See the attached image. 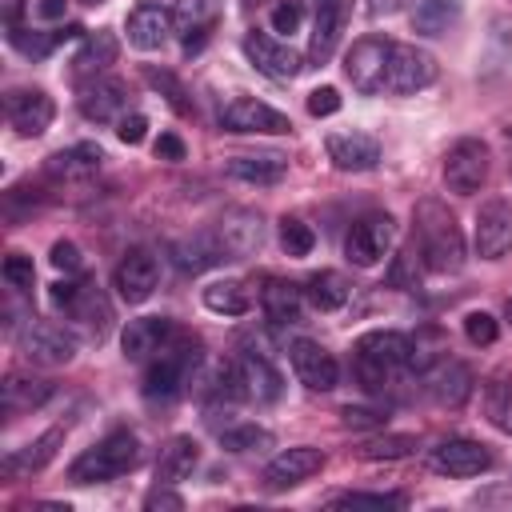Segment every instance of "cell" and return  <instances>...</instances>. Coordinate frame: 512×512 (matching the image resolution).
<instances>
[{
    "label": "cell",
    "mask_w": 512,
    "mask_h": 512,
    "mask_svg": "<svg viewBox=\"0 0 512 512\" xmlns=\"http://www.w3.org/2000/svg\"><path fill=\"white\" fill-rule=\"evenodd\" d=\"M412 228H416V248H420V260L428 272L448 276V272L464 268V236L444 200L424 196L412 212Z\"/></svg>",
    "instance_id": "obj_1"
},
{
    "label": "cell",
    "mask_w": 512,
    "mask_h": 512,
    "mask_svg": "<svg viewBox=\"0 0 512 512\" xmlns=\"http://www.w3.org/2000/svg\"><path fill=\"white\" fill-rule=\"evenodd\" d=\"M356 376L368 392H384L392 388V376L412 364V336L392 332V328H372L356 340Z\"/></svg>",
    "instance_id": "obj_2"
},
{
    "label": "cell",
    "mask_w": 512,
    "mask_h": 512,
    "mask_svg": "<svg viewBox=\"0 0 512 512\" xmlns=\"http://www.w3.org/2000/svg\"><path fill=\"white\" fill-rule=\"evenodd\" d=\"M136 464H140V440L128 428H116L68 464V480L72 484H104V480H116V476L132 472Z\"/></svg>",
    "instance_id": "obj_3"
},
{
    "label": "cell",
    "mask_w": 512,
    "mask_h": 512,
    "mask_svg": "<svg viewBox=\"0 0 512 512\" xmlns=\"http://www.w3.org/2000/svg\"><path fill=\"white\" fill-rule=\"evenodd\" d=\"M196 364H200V344L188 340V336H172V340L152 356V364H148V372H144V400H152V404H172V400L188 388Z\"/></svg>",
    "instance_id": "obj_4"
},
{
    "label": "cell",
    "mask_w": 512,
    "mask_h": 512,
    "mask_svg": "<svg viewBox=\"0 0 512 512\" xmlns=\"http://www.w3.org/2000/svg\"><path fill=\"white\" fill-rule=\"evenodd\" d=\"M488 168H492V152H488V144L480 136H460L444 152V184L456 196L480 192L484 180H488Z\"/></svg>",
    "instance_id": "obj_5"
},
{
    "label": "cell",
    "mask_w": 512,
    "mask_h": 512,
    "mask_svg": "<svg viewBox=\"0 0 512 512\" xmlns=\"http://www.w3.org/2000/svg\"><path fill=\"white\" fill-rule=\"evenodd\" d=\"M440 64L428 48L420 44H392L388 48V72H384V88L396 96H412L420 88H428L436 80Z\"/></svg>",
    "instance_id": "obj_6"
},
{
    "label": "cell",
    "mask_w": 512,
    "mask_h": 512,
    "mask_svg": "<svg viewBox=\"0 0 512 512\" xmlns=\"http://www.w3.org/2000/svg\"><path fill=\"white\" fill-rule=\"evenodd\" d=\"M392 240H396V220H392L388 212H368V216H360V220L348 228V236H344V256H348L356 268H372V264H380V260L388 256Z\"/></svg>",
    "instance_id": "obj_7"
},
{
    "label": "cell",
    "mask_w": 512,
    "mask_h": 512,
    "mask_svg": "<svg viewBox=\"0 0 512 512\" xmlns=\"http://www.w3.org/2000/svg\"><path fill=\"white\" fill-rule=\"evenodd\" d=\"M76 336L64 328V324H52V320H28L24 332H20V352L24 360L32 364H44V368H56V364H68L76 356Z\"/></svg>",
    "instance_id": "obj_8"
},
{
    "label": "cell",
    "mask_w": 512,
    "mask_h": 512,
    "mask_svg": "<svg viewBox=\"0 0 512 512\" xmlns=\"http://www.w3.org/2000/svg\"><path fill=\"white\" fill-rule=\"evenodd\" d=\"M220 128H224V132H240V136H252V132L284 136V132H292V120H288L284 112H276L272 104L256 100V96H236V100L224 104Z\"/></svg>",
    "instance_id": "obj_9"
},
{
    "label": "cell",
    "mask_w": 512,
    "mask_h": 512,
    "mask_svg": "<svg viewBox=\"0 0 512 512\" xmlns=\"http://www.w3.org/2000/svg\"><path fill=\"white\" fill-rule=\"evenodd\" d=\"M388 48H392V44L380 40V36H364V40H356V44L348 48V56H344V76H348V84H352L356 92L372 96V92L384 88Z\"/></svg>",
    "instance_id": "obj_10"
},
{
    "label": "cell",
    "mask_w": 512,
    "mask_h": 512,
    "mask_svg": "<svg viewBox=\"0 0 512 512\" xmlns=\"http://www.w3.org/2000/svg\"><path fill=\"white\" fill-rule=\"evenodd\" d=\"M428 468L440 472V476H480L492 468V452L480 444V440H464V436H452V440H440L436 448H428Z\"/></svg>",
    "instance_id": "obj_11"
},
{
    "label": "cell",
    "mask_w": 512,
    "mask_h": 512,
    "mask_svg": "<svg viewBox=\"0 0 512 512\" xmlns=\"http://www.w3.org/2000/svg\"><path fill=\"white\" fill-rule=\"evenodd\" d=\"M212 232H216V240H220L228 260H244V256L260 252V244H264V220L252 208H228L212 224Z\"/></svg>",
    "instance_id": "obj_12"
},
{
    "label": "cell",
    "mask_w": 512,
    "mask_h": 512,
    "mask_svg": "<svg viewBox=\"0 0 512 512\" xmlns=\"http://www.w3.org/2000/svg\"><path fill=\"white\" fill-rule=\"evenodd\" d=\"M288 360H292L296 380H300L308 392H332L336 380H340L336 356H332L324 344H316V340H292V344H288Z\"/></svg>",
    "instance_id": "obj_13"
},
{
    "label": "cell",
    "mask_w": 512,
    "mask_h": 512,
    "mask_svg": "<svg viewBox=\"0 0 512 512\" xmlns=\"http://www.w3.org/2000/svg\"><path fill=\"white\" fill-rule=\"evenodd\" d=\"M244 56L256 64V72H264L272 80H292L304 68V60H300V52L292 44H284V40H276L268 32H256V28L244 32Z\"/></svg>",
    "instance_id": "obj_14"
},
{
    "label": "cell",
    "mask_w": 512,
    "mask_h": 512,
    "mask_svg": "<svg viewBox=\"0 0 512 512\" xmlns=\"http://www.w3.org/2000/svg\"><path fill=\"white\" fill-rule=\"evenodd\" d=\"M476 252L484 260H504L512 252V200L496 196L476 212Z\"/></svg>",
    "instance_id": "obj_15"
},
{
    "label": "cell",
    "mask_w": 512,
    "mask_h": 512,
    "mask_svg": "<svg viewBox=\"0 0 512 512\" xmlns=\"http://www.w3.org/2000/svg\"><path fill=\"white\" fill-rule=\"evenodd\" d=\"M112 284H116L120 300L144 304V300L156 292V284H160V264H156V256H152L148 248L124 252V260H120L116 272H112Z\"/></svg>",
    "instance_id": "obj_16"
},
{
    "label": "cell",
    "mask_w": 512,
    "mask_h": 512,
    "mask_svg": "<svg viewBox=\"0 0 512 512\" xmlns=\"http://www.w3.org/2000/svg\"><path fill=\"white\" fill-rule=\"evenodd\" d=\"M324 468V452L312 448V444H296V448H284L276 452L268 464H264V488L268 492H284L308 476H316Z\"/></svg>",
    "instance_id": "obj_17"
},
{
    "label": "cell",
    "mask_w": 512,
    "mask_h": 512,
    "mask_svg": "<svg viewBox=\"0 0 512 512\" xmlns=\"http://www.w3.org/2000/svg\"><path fill=\"white\" fill-rule=\"evenodd\" d=\"M348 20V0H312V36H308V64H328Z\"/></svg>",
    "instance_id": "obj_18"
},
{
    "label": "cell",
    "mask_w": 512,
    "mask_h": 512,
    "mask_svg": "<svg viewBox=\"0 0 512 512\" xmlns=\"http://www.w3.org/2000/svg\"><path fill=\"white\" fill-rule=\"evenodd\" d=\"M80 112L96 124L128 116V84L116 76H92L88 84H80Z\"/></svg>",
    "instance_id": "obj_19"
},
{
    "label": "cell",
    "mask_w": 512,
    "mask_h": 512,
    "mask_svg": "<svg viewBox=\"0 0 512 512\" xmlns=\"http://www.w3.org/2000/svg\"><path fill=\"white\" fill-rule=\"evenodd\" d=\"M4 112H8V124L20 136H40V132H48V124L56 116V104L44 88H20V92H8Z\"/></svg>",
    "instance_id": "obj_20"
},
{
    "label": "cell",
    "mask_w": 512,
    "mask_h": 512,
    "mask_svg": "<svg viewBox=\"0 0 512 512\" xmlns=\"http://www.w3.org/2000/svg\"><path fill=\"white\" fill-rule=\"evenodd\" d=\"M64 316H68L88 340H104L108 328H112V304H108V296H104L96 284H88V280L76 284V296L68 300Z\"/></svg>",
    "instance_id": "obj_21"
},
{
    "label": "cell",
    "mask_w": 512,
    "mask_h": 512,
    "mask_svg": "<svg viewBox=\"0 0 512 512\" xmlns=\"http://www.w3.org/2000/svg\"><path fill=\"white\" fill-rule=\"evenodd\" d=\"M472 384H476V376H472V368L460 364V360H436V364L424 372V392H428L436 404H444V408H460V404L472 396Z\"/></svg>",
    "instance_id": "obj_22"
},
{
    "label": "cell",
    "mask_w": 512,
    "mask_h": 512,
    "mask_svg": "<svg viewBox=\"0 0 512 512\" xmlns=\"http://www.w3.org/2000/svg\"><path fill=\"white\" fill-rule=\"evenodd\" d=\"M172 336H176L172 320H164V316H136V320H128L124 332H120L124 360H136V364H140V360H152Z\"/></svg>",
    "instance_id": "obj_23"
},
{
    "label": "cell",
    "mask_w": 512,
    "mask_h": 512,
    "mask_svg": "<svg viewBox=\"0 0 512 512\" xmlns=\"http://www.w3.org/2000/svg\"><path fill=\"white\" fill-rule=\"evenodd\" d=\"M220 16H224V0H176V8H172V32L192 52L216 28Z\"/></svg>",
    "instance_id": "obj_24"
},
{
    "label": "cell",
    "mask_w": 512,
    "mask_h": 512,
    "mask_svg": "<svg viewBox=\"0 0 512 512\" xmlns=\"http://www.w3.org/2000/svg\"><path fill=\"white\" fill-rule=\"evenodd\" d=\"M124 32H128V44H132V48L156 52V48H164V40L172 36V12L160 8V4H136V8L128 12Z\"/></svg>",
    "instance_id": "obj_25"
},
{
    "label": "cell",
    "mask_w": 512,
    "mask_h": 512,
    "mask_svg": "<svg viewBox=\"0 0 512 512\" xmlns=\"http://www.w3.org/2000/svg\"><path fill=\"white\" fill-rule=\"evenodd\" d=\"M324 148H328V160L340 172H368L380 160V144L368 132H332Z\"/></svg>",
    "instance_id": "obj_26"
},
{
    "label": "cell",
    "mask_w": 512,
    "mask_h": 512,
    "mask_svg": "<svg viewBox=\"0 0 512 512\" xmlns=\"http://www.w3.org/2000/svg\"><path fill=\"white\" fill-rule=\"evenodd\" d=\"M168 256H172V264H176L184 276H200V272H208V268H216V264H224V260H228L212 228H208V232H192V236L176 240V244L168 248Z\"/></svg>",
    "instance_id": "obj_27"
},
{
    "label": "cell",
    "mask_w": 512,
    "mask_h": 512,
    "mask_svg": "<svg viewBox=\"0 0 512 512\" xmlns=\"http://www.w3.org/2000/svg\"><path fill=\"white\" fill-rule=\"evenodd\" d=\"M60 444H64V428H48V432H44V436H36L32 444H24V448L8 452V456L0 460V472H4L8 480L32 476V472H40L44 464H52V460H56Z\"/></svg>",
    "instance_id": "obj_28"
},
{
    "label": "cell",
    "mask_w": 512,
    "mask_h": 512,
    "mask_svg": "<svg viewBox=\"0 0 512 512\" xmlns=\"http://www.w3.org/2000/svg\"><path fill=\"white\" fill-rule=\"evenodd\" d=\"M196 464H200V444L192 436H172L156 456V484H180L196 472Z\"/></svg>",
    "instance_id": "obj_29"
},
{
    "label": "cell",
    "mask_w": 512,
    "mask_h": 512,
    "mask_svg": "<svg viewBox=\"0 0 512 512\" xmlns=\"http://www.w3.org/2000/svg\"><path fill=\"white\" fill-rule=\"evenodd\" d=\"M260 308H264V316L272 324H296L300 308H304V288H296L292 280L268 276L264 288H260Z\"/></svg>",
    "instance_id": "obj_30"
},
{
    "label": "cell",
    "mask_w": 512,
    "mask_h": 512,
    "mask_svg": "<svg viewBox=\"0 0 512 512\" xmlns=\"http://www.w3.org/2000/svg\"><path fill=\"white\" fill-rule=\"evenodd\" d=\"M52 392H56L52 380H44V376H28V372H8V380L0 384L4 412H32V408H40Z\"/></svg>",
    "instance_id": "obj_31"
},
{
    "label": "cell",
    "mask_w": 512,
    "mask_h": 512,
    "mask_svg": "<svg viewBox=\"0 0 512 512\" xmlns=\"http://www.w3.org/2000/svg\"><path fill=\"white\" fill-rule=\"evenodd\" d=\"M100 164H104V148L92 144V140H84V144H72V148L52 152L44 168H48V176H56V180H80V176H92Z\"/></svg>",
    "instance_id": "obj_32"
},
{
    "label": "cell",
    "mask_w": 512,
    "mask_h": 512,
    "mask_svg": "<svg viewBox=\"0 0 512 512\" xmlns=\"http://www.w3.org/2000/svg\"><path fill=\"white\" fill-rule=\"evenodd\" d=\"M116 56H120V40L108 28L88 32L84 44H80V52L72 56V72L76 76H100V72H108L116 64Z\"/></svg>",
    "instance_id": "obj_33"
},
{
    "label": "cell",
    "mask_w": 512,
    "mask_h": 512,
    "mask_svg": "<svg viewBox=\"0 0 512 512\" xmlns=\"http://www.w3.org/2000/svg\"><path fill=\"white\" fill-rule=\"evenodd\" d=\"M236 364H240V380H244V396L248 400H256V404L280 400V376H276V368L268 364L264 352H248Z\"/></svg>",
    "instance_id": "obj_34"
},
{
    "label": "cell",
    "mask_w": 512,
    "mask_h": 512,
    "mask_svg": "<svg viewBox=\"0 0 512 512\" xmlns=\"http://www.w3.org/2000/svg\"><path fill=\"white\" fill-rule=\"evenodd\" d=\"M224 172H228L232 180H244V184H260V188H268V184H280V180H284L288 160H284V156H276V152H264V156H232V160L224 164Z\"/></svg>",
    "instance_id": "obj_35"
},
{
    "label": "cell",
    "mask_w": 512,
    "mask_h": 512,
    "mask_svg": "<svg viewBox=\"0 0 512 512\" xmlns=\"http://www.w3.org/2000/svg\"><path fill=\"white\" fill-rule=\"evenodd\" d=\"M304 296L312 300V308H320V312H336V308H344V304H348L352 284H348V276H344V272H336V268H320V272H312V276H308Z\"/></svg>",
    "instance_id": "obj_36"
},
{
    "label": "cell",
    "mask_w": 512,
    "mask_h": 512,
    "mask_svg": "<svg viewBox=\"0 0 512 512\" xmlns=\"http://www.w3.org/2000/svg\"><path fill=\"white\" fill-rule=\"evenodd\" d=\"M460 20V0H416L412 4V32L444 36Z\"/></svg>",
    "instance_id": "obj_37"
},
{
    "label": "cell",
    "mask_w": 512,
    "mask_h": 512,
    "mask_svg": "<svg viewBox=\"0 0 512 512\" xmlns=\"http://www.w3.org/2000/svg\"><path fill=\"white\" fill-rule=\"evenodd\" d=\"M204 304L220 316H244L252 308V292L244 280H212L204 288Z\"/></svg>",
    "instance_id": "obj_38"
},
{
    "label": "cell",
    "mask_w": 512,
    "mask_h": 512,
    "mask_svg": "<svg viewBox=\"0 0 512 512\" xmlns=\"http://www.w3.org/2000/svg\"><path fill=\"white\" fill-rule=\"evenodd\" d=\"M484 416L492 428L512 436V380L508 376H492L484 384Z\"/></svg>",
    "instance_id": "obj_39"
},
{
    "label": "cell",
    "mask_w": 512,
    "mask_h": 512,
    "mask_svg": "<svg viewBox=\"0 0 512 512\" xmlns=\"http://www.w3.org/2000/svg\"><path fill=\"white\" fill-rule=\"evenodd\" d=\"M412 452H416V436H408V432H384V436H372V440L356 444L360 460H404Z\"/></svg>",
    "instance_id": "obj_40"
},
{
    "label": "cell",
    "mask_w": 512,
    "mask_h": 512,
    "mask_svg": "<svg viewBox=\"0 0 512 512\" xmlns=\"http://www.w3.org/2000/svg\"><path fill=\"white\" fill-rule=\"evenodd\" d=\"M144 80L176 108V116H192V100H188V92H184V84L172 76V72H164V68H144Z\"/></svg>",
    "instance_id": "obj_41"
},
{
    "label": "cell",
    "mask_w": 512,
    "mask_h": 512,
    "mask_svg": "<svg viewBox=\"0 0 512 512\" xmlns=\"http://www.w3.org/2000/svg\"><path fill=\"white\" fill-rule=\"evenodd\" d=\"M268 444H272V432L260 428V424H236V428L220 432V448H228V452H256V448H268Z\"/></svg>",
    "instance_id": "obj_42"
},
{
    "label": "cell",
    "mask_w": 512,
    "mask_h": 512,
    "mask_svg": "<svg viewBox=\"0 0 512 512\" xmlns=\"http://www.w3.org/2000/svg\"><path fill=\"white\" fill-rule=\"evenodd\" d=\"M312 244H316V232H312L300 216H284V220H280V248H284L288 256H308Z\"/></svg>",
    "instance_id": "obj_43"
},
{
    "label": "cell",
    "mask_w": 512,
    "mask_h": 512,
    "mask_svg": "<svg viewBox=\"0 0 512 512\" xmlns=\"http://www.w3.org/2000/svg\"><path fill=\"white\" fill-rule=\"evenodd\" d=\"M400 504H404L400 492H344V496L332 500V508H376V512L400 508Z\"/></svg>",
    "instance_id": "obj_44"
},
{
    "label": "cell",
    "mask_w": 512,
    "mask_h": 512,
    "mask_svg": "<svg viewBox=\"0 0 512 512\" xmlns=\"http://www.w3.org/2000/svg\"><path fill=\"white\" fill-rule=\"evenodd\" d=\"M388 284L392 288H420V264H416V248H404L392 268H388Z\"/></svg>",
    "instance_id": "obj_45"
},
{
    "label": "cell",
    "mask_w": 512,
    "mask_h": 512,
    "mask_svg": "<svg viewBox=\"0 0 512 512\" xmlns=\"http://www.w3.org/2000/svg\"><path fill=\"white\" fill-rule=\"evenodd\" d=\"M464 336H468L472 344H496L500 324H496L492 312H468V316H464Z\"/></svg>",
    "instance_id": "obj_46"
},
{
    "label": "cell",
    "mask_w": 512,
    "mask_h": 512,
    "mask_svg": "<svg viewBox=\"0 0 512 512\" xmlns=\"http://www.w3.org/2000/svg\"><path fill=\"white\" fill-rule=\"evenodd\" d=\"M4 280H8L16 292H28V288H32V280H36L32 256H24V252H12V256L4 260Z\"/></svg>",
    "instance_id": "obj_47"
},
{
    "label": "cell",
    "mask_w": 512,
    "mask_h": 512,
    "mask_svg": "<svg viewBox=\"0 0 512 512\" xmlns=\"http://www.w3.org/2000/svg\"><path fill=\"white\" fill-rule=\"evenodd\" d=\"M144 508H148V512H180V508H184V496L172 492V484H156V488L144 496Z\"/></svg>",
    "instance_id": "obj_48"
},
{
    "label": "cell",
    "mask_w": 512,
    "mask_h": 512,
    "mask_svg": "<svg viewBox=\"0 0 512 512\" xmlns=\"http://www.w3.org/2000/svg\"><path fill=\"white\" fill-rule=\"evenodd\" d=\"M48 260H52V264H56L60 272H68V276H76V272L84 268V260H80V248H76L72 240H56V244H52V256H48Z\"/></svg>",
    "instance_id": "obj_49"
},
{
    "label": "cell",
    "mask_w": 512,
    "mask_h": 512,
    "mask_svg": "<svg viewBox=\"0 0 512 512\" xmlns=\"http://www.w3.org/2000/svg\"><path fill=\"white\" fill-rule=\"evenodd\" d=\"M116 136H120L124 144H140V140L148 136V116H140V112L120 116V120H116Z\"/></svg>",
    "instance_id": "obj_50"
},
{
    "label": "cell",
    "mask_w": 512,
    "mask_h": 512,
    "mask_svg": "<svg viewBox=\"0 0 512 512\" xmlns=\"http://www.w3.org/2000/svg\"><path fill=\"white\" fill-rule=\"evenodd\" d=\"M300 28V4L296 0H284L272 8V32H296Z\"/></svg>",
    "instance_id": "obj_51"
},
{
    "label": "cell",
    "mask_w": 512,
    "mask_h": 512,
    "mask_svg": "<svg viewBox=\"0 0 512 512\" xmlns=\"http://www.w3.org/2000/svg\"><path fill=\"white\" fill-rule=\"evenodd\" d=\"M308 112H312V116H332V112H340V92H336V88H316V92H308Z\"/></svg>",
    "instance_id": "obj_52"
},
{
    "label": "cell",
    "mask_w": 512,
    "mask_h": 512,
    "mask_svg": "<svg viewBox=\"0 0 512 512\" xmlns=\"http://www.w3.org/2000/svg\"><path fill=\"white\" fill-rule=\"evenodd\" d=\"M340 420L348 424V428H380L384 424V412H376V408H344L340 412Z\"/></svg>",
    "instance_id": "obj_53"
},
{
    "label": "cell",
    "mask_w": 512,
    "mask_h": 512,
    "mask_svg": "<svg viewBox=\"0 0 512 512\" xmlns=\"http://www.w3.org/2000/svg\"><path fill=\"white\" fill-rule=\"evenodd\" d=\"M156 156L176 164V160H184V156H188V148H184V140H180L176 132H160V140H156Z\"/></svg>",
    "instance_id": "obj_54"
},
{
    "label": "cell",
    "mask_w": 512,
    "mask_h": 512,
    "mask_svg": "<svg viewBox=\"0 0 512 512\" xmlns=\"http://www.w3.org/2000/svg\"><path fill=\"white\" fill-rule=\"evenodd\" d=\"M404 4H408V0H368V16H376V20H380V16H396Z\"/></svg>",
    "instance_id": "obj_55"
},
{
    "label": "cell",
    "mask_w": 512,
    "mask_h": 512,
    "mask_svg": "<svg viewBox=\"0 0 512 512\" xmlns=\"http://www.w3.org/2000/svg\"><path fill=\"white\" fill-rule=\"evenodd\" d=\"M64 4H68V0H40V4H36V16H40V20H60V16H64Z\"/></svg>",
    "instance_id": "obj_56"
},
{
    "label": "cell",
    "mask_w": 512,
    "mask_h": 512,
    "mask_svg": "<svg viewBox=\"0 0 512 512\" xmlns=\"http://www.w3.org/2000/svg\"><path fill=\"white\" fill-rule=\"evenodd\" d=\"M504 320H508V324H512V296H508V300H504Z\"/></svg>",
    "instance_id": "obj_57"
},
{
    "label": "cell",
    "mask_w": 512,
    "mask_h": 512,
    "mask_svg": "<svg viewBox=\"0 0 512 512\" xmlns=\"http://www.w3.org/2000/svg\"><path fill=\"white\" fill-rule=\"evenodd\" d=\"M244 8H260V4H268V0H240Z\"/></svg>",
    "instance_id": "obj_58"
},
{
    "label": "cell",
    "mask_w": 512,
    "mask_h": 512,
    "mask_svg": "<svg viewBox=\"0 0 512 512\" xmlns=\"http://www.w3.org/2000/svg\"><path fill=\"white\" fill-rule=\"evenodd\" d=\"M80 4H104V0H80Z\"/></svg>",
    "instance_id": "obj_59"
}]
</instances>
